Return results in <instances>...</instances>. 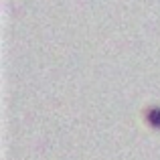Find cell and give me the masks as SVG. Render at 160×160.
<instances>
[{
	"label": "cell",
	"instance_id": "cell-1",
	"mask_svg": "<svg viewBox=\"0 0 160 160\" xmlns=\"http://www.w3.org/2000/svg\"><path fill=\"white\" fill-rule=\"evenodd\" d=\"M146 120L152 128H160V108H152L148 113H146Z\"/></svg>",
	"mask_w": 160,
	"mask_h": 160
}]
</instances>
